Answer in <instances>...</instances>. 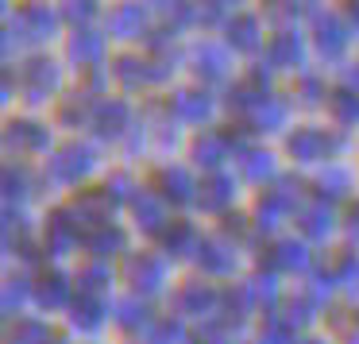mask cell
<instances>
[{
  "label": "cell",
  "mask_w": 359,
  "mask_h": 344,
  "mask_svg": "<svg viewBox=\"0 0 359 344\" xmlns=\"http://www.w3.org/2000/svg\"><path fill=\"white\" fill-rule=\"evenodd\" d=\"M251 120H255V128H278L282 120H286V105L282 101H263L255 112H251Z\"/></svg>",
  "instance_id": "74e56055"
},
{
  "label": "cell",
  "mask_w": 359,
  "mask_h": 344,
  "mask_svg": "<svg viewBox=\"0 0 359 344\" xmlns=\"http://www.w3.org/2000/svg\"><path fill=\"white\" fill-rule=\"evenodd\" d=\"M224 151H228V143H224V135H217V132L201 135V140L194 143V155L201 166H217L220 159H224Z\"/></svg>",
  "instance_id": "4dcf8cb0"
},
{
  "label": "cell",
  "mask_w": 359,
  "mask_h": 344,
  "mask_svg": "<svg viewBox=\"0 0 359 344\" xmlns=\"http://www.w3.org/2000/svg\"><path fill=\"white\" fill-rule=\"evenodd\" d=\"M286 209H290V197L282 194V190H274V194L259 197V220H263V228H274V220H278Z\"/></svg>",
  "instance_id": "836d02e7"
},
{
  "label": "cell",
  "mask_w": 359,
  "mask_h": 344,
  "mask_svg": "<svg viewBox=\"0 0 359 344\" xmlns=\"http://www.w3.org/2000/svg\"><path fill=\"white\" fill-rule=\"evenodd\" d=\"M320 190H325V197H344V190H348V174L344 171H325L320 174Z\"/></svg>",
  "instance_id": "b9f144b4"
},
{
  "label": "cell",
  "mask_w": 359,
  "mask_h": 344,
  "mask_svg": "<svg viewBox=\"0 0 359 344\" xmlns=\"http://www.w3.org/2000/svg\"><path fill=\"white\" fill-rule=\"evenodd\" d=\"M151 344H189V340H186L178 321H158V325L151 329Z\"/></svg>",
  "instance_id": "f35d334b"
},
{
  "label": "cell",
  "mask_w": 359,
  "mask_h": 344,
  "mask_svg": "<svg viewBox=\"0 0 359 344\" xmlns=\"http://www.w3.org/2000/svg\"><path fill=\"white\" fill-rule=\"evenodd\" d=\"M302 93H305V105H317V101H320V86H317V78H305V81H302Z\"/></svg>",
  "instance_id": "bcb514c9"
},
{
  "label": "cell",
  "mask_w": 359,
  "mask_h": 344,
  "mask_svg": "<svg viewBox=\"0 0 359 344\" xmlns=\"http://www.w3.org/2000/svg\"><path fill=\"white\" fill-rule=\"evenodd\" d=\"M174 109H178L182 120H205L209 117V93H197V89H182L178 101H174Z\"/></svg>",
  "instance_id": "4316f807"
},
{
  "label": "cell",
  "mask_w": 359,
  "mask_h": 344,
  "mask_svg": "<svg viewBox=\"0 0 359 344\" xmlns=\"http://www.w3.org/2000/svg\"><path fill=\"white\" fill-rule=\"evenodd\" d=\"M305 344H320V340H305Z\"/></svg>",
  "instance_id": "f5cc1de1"
},
{
  "label": "cell",
  "mask_w": 359,
  "mask_h": 344,
  "mask_svg": "<svg viewBox=\"0 0 359 344\" xmlns=\"http://www.w3.org/2000/svg\"><path fill=\"white\" fill-rule=\"evenodd\" d=\"M313 313H317V298H313L309 290L286 298V321H290V325H309Z\"/></svg>",
  "instance_id": "f546056e"
},
{
  "label": "cell",
  "mask_w": 359,
  "mask_h": 344,
  "mask_svg": "<svg viewBox=\"0 0 359 344\" xmlns=\"http://www.w3.org/2000/svg\"><path fill=\"white\" fill-rule=\"evenodd\" d=\"M124 282L135 290V294H155V290H163V282H166L163 259H155V256H128L124 259Z\"/></svg>",
  "instance_id": "6da1fadb"
},
{
  "label": "cell",
  "mask_w": 359,
  "mask_h": 344,
  "mask_svg": "<svg viewBox=\"0 0 359 344\" xmlns=\"http://www.w3.org/2000/svg\"><path fill=\"white\" fill-rule=\"evenodd\" d=\"M228 190H232V182L224 178V174H209V178L201 182V190H197V194H201V205L205 209H224L228 205Z\"/></svg>",
  "instance_id": "484cf974"
},
{
  "label": "cell",
  "mask_w": 359,
  "mask_h": 344,
  "mask_svg": "<svg viewBox=\"0 0 359 344\" xmlns=\"http://www.w3.org/2000/svg\"><path fill=\"white\" fill-rule=\"evenodd\" d=\"M35 298H39L43 310H58V305H66V298H70L66 279L58 271H43L39 279H35Z\"/></svg>",
  "instance_id": "30bf717a"
},
{
  "label": "cell",
  "mask_w": 359,
  "mask_h": 344,
  "mask_svg": "<svg viewBox=\"0 0 359 344\" xmlns=\"http://www.w3.org/2000/svg\"><path fill=\"white\" fill-rule=\"evenodd\" d=\"M178 310L189 317H209V313H220V294L205 282H186L178 294Z\"/></svg>",
  "instance_id": "3957f363"
},
{
  "label": "cell",
  "mask_w": 359,
  "mask_h": 344,
  "mask_svg": "<svg viewBox=\"0 0 359 344\" xmlns=\"http://www.w3.org/2000/svg\"><path fill=\"white\" fill-rule=\"evenodd\" d=\"M86 248L93 251L97 259L112 256V251L124 248V232H120V228H112V225H101V228H93V232H86Z\"/></svg>",
  "instance_id": "d6986e66"
},
{
  "label": "cell",
  "mask_w": 359,
  "mask_h": 344,
  "mask_svg": "<svg viewBox=\"0 0 359 344\" xmlns=\"http://www.w3.org/2000/svg\"><path fill=\"white\" fill-rule=\"evenodd\" d=\"M163 244H166V251H170L174 259H182V256H189V251H197V236H194V228L189 225H170V228H163Z\"/></svg>",
  "instance_id": "ffe728a7"
},
{
  "label": "cell",
  "mask_w": 359,
  "mask_h": 344,
  "mask_svg": "<svg viewBox=\"0 0 359 344\" xmlns=\"http://www.w3.org/2000/svg\"><path fill=\"white\" fill-rule=\"evenodd\" d=\"M243 174L248 178H263V174H271V155H263V151H248L243 155Z\"/></svg>",
  "instance_id": "ab89813d"
},
{
  "label": "cell",
  "mask_w": 359,
  "mask_h": 344,
  "mask_svg": "<svg viewBox=\"0 0 359 344\" xmlns=\"http://www.w3.org/2000/svg\"><path fill=\"white\" fill-rule=\"evenodd\" d=\"M266 58H271V66H297L302 62V43L294 35H274L271 47H266Z\"/></svg>",
  "instance_id": "cb8c5ba5"
},
{
  "label": "cell",
  "mask_w": 359,
  "mask_h": 344,
  "mask_svg": "<svg viewBox=\"0 0 359 344\" xmlns=\"http://www.w3.org/2000/svg\"><path fill=\"white\" fill-rule=\"evenodd\" d=\"M20 32H27L32 39H47V35L55 32V12H50L47 4H27V8L20 12Z\"/></svg>",
  "instance_id": "5bb4252c"
},
{
  "label": "cell",
  "mask_w": 359,
  "mask_h": 344,
  "mask_svg": "<svg viewBox=\"0 0 359 344\" xmlns=\"http://www.w3.org/2000/svg\"><path fill=\"white\" fill-rule=\"evenodd\" d=\"M155 4H170V8H174V0H155Z\"/></svg>",
  "instance_id": "f907efd6"
},
{
  "label": "cell",
  "mask_w": 359,
  "mask_h": 344,
  "mask_svg": "<svg viewBox=\"0 0 359 344\" xmlns=\"http://www.w3.org/2000/svg\"><path fill=\"white\" fill-rule=\"evenodd\" d=\"M313 32H317V47L325 51V55H340L344 43H348V32H344V24L336 16H317Z\"/></svg>",
  "instance_id": "9a60e30c"
},
{
  "label": "cell",
  "mask_w": 359,
  "mask_h": 344,
  "mask_svg": "<svg viewBox=\"0 0 359 344\" xmlns=\"http://www.w3.org/2000/svg\"><path fill=\"white\" fill-rule=\"evenodd\" d=\"M332 112L344 120V124H359V93L340 89V93L332 97Z\"/></svg>",
  "instance_id": "e575fe53"
},
{
  "label": "cell",
  "mask_w": 359,
  "mask_h": 344,
  "mask_svg": "<svg viewBox=\"0 0 359 344\" xmlns=\"http://www.w3.org/2000/svg\"><path fill=\"white\" fill-rule=\"evenodd\" d=\"M336 271V282H340L344 290H359V256H351V251H340L332 263Z\"/></svg>",
  "instance_id": "d6a6232c"
},
{
  "label": "cell",
  "mask_w": 359,
  "mask_h": 344,
  "mask_svg": "<svg viewBox=\"0 0 359 344\" xmlns=\"http://www.w3.org/2000/svg\"><path fill=\"white\" fill-rule=\"evenodd\" d=\"M109 27H112L116 35H124V39L140 35V32H143V8H140V4H120V8L112 12Z\"/></svg>",
  "instance_id": "603a6c76"
},
{
  "label": "cell",
  "mask_w": 359,
  "mask_h": 344,
  "mask_svg": "<svg viewBox=\"0 0 359 344\" xmlns=\"http://www.w3.org/2000/svg\"><path fill=\"white\" fill-rule=\"evenodd\" d=\"M158 186H163L166 201H189V194H194V178L186 171H174V166H166L158 174Z\"/></svg>",
  "instance_id": "44dd1931"
},
{
  "label": "cell",
  "mask_w": 359,
  "mask_h": 344,
  "mask_svg": "<svg viewBox=\"0 0 359 344\" xmlns=\"http://www.w3.org/2000/svg\"><path fill=\"white\" fill-rule=\"evenodd\" d=\"M197 263L209 274H228L236 267V251L224 240H201L197 244Z\"/></svg>",
  "instance_id": "52a82bcc"
},
{
  "label": "cell",
  "mask_w": 359,
  "mask_h": 344,
  "mask_svg": "<svg viewBox=\"0 0 359 344\" xmlns=\"http://www.w3.org/2000/svg\"><path fill=\"white\" fill-rule=\"evenodd\" d=\"M104 286H109V271H104V263H86L78 271V290H81V294H97V298H101Z\"/></svg>",
  "instance_id": "1f68e13d"
},
{
  "label": "cell",
  "mask_w": 359,
  "mask_h": 344,
  "mask_svg": "<svg viewBox=\"0 0 359 344\" xmlns=\"http://www.w3.org/2000/svg\"><path fill=\"white\" fill-rule=\"evenodd\" d=\"M135 217H140V225H143V228H151V232H158V228L166 225L163 201H158L155 194H143V197H135Z\"/></svg>",
  "instance_id": "f1b7e54d"
},
{
  "label": "cell",
  "mask_w": 359,
  "mask_h": 344,
  "mask_svg": "<svg viewBox=\"0 0 359 344\" xmlns=\"http://www.w3.org/2000/svg\"><path fill=\"white\" fill-rule=\"evenodd\" d=\"M297 225H302V232L309 236V240H325V236L332 232V213H328L325 205H305V209L297 213Z\"/></svg>",
  "instance_id": "e0dca14e"
},
{
  "label": "cell",
  "mask_w": 359,
  "mask_h": 344,
  "mask_svg": "<svg viewBox=\"0 0 359 344\" xmlns=\"http://www.w3.org/2000/svg\"><path fill=\"white\" fill-rule=\"evenodd\" d=\"M101 55H104V39H97V35L78 32V35L70 39V58H74V62L97 66V62H101Z\"/></svg>",
  "instance_id": "7402d4cb"
},
{
  "label": "cell",
  "mask_w": 359,
  "mask_h": 344,
  "mask_svg": "<svg viewBox=\"0 0 359 344\" xmlns=\"http://www.w3.org/2000/svg\"><path fill=\"white\" fill-rule=\"evenodd\" d=\"M93 16V0H66V20H89Z\"/></svg>",
  "instance_id": "f6af8a7d"
},
{
  "label": "cell",
  "mask_w": 359,
  "mask_h": 344,
  "mask_svg": "<svg viewBox=\"0 0 359 344\" xmlns=\"http://www.w3.org/2000/svg\"><path fill=\"white\" fill-rule=\"evenodd\" d=\"M263 267H271V271H297V267H305V248L297 240H278L263 256Z\"/></svg>",
  "instance_id": "9c48e42d"
},
{
  "label": "cell",
  "mask_w": 359,
  "mask_h": 344,
  "mask_svg": "<svg viewBox=\"0 0 359 344\" xmlns=\"http://www.w3.org/2000/svg\"><path fill=\"white\" fill-rule=\"evenodd\" d=\"M8 143H16V147H24V151H39V147H47V132H43L35 120H12Z\"/></svg>",
  "instance_id": "ac0fdd59"
},
{
  "label": "cell",
  "mask_w": 359,
  "mask_h": 344,
  "mask_svg": "<svg viewBox=\"0 0 359 344\" xmlns=\"http://www.w3.org/2000/svg\"><path fill=\"white\" fill-rule=\"evenodd\" d=\"M336 143L328 140L325 132H317V128H302L297 135H290V155L297 159V163H317L320 155H328Z\"/></svg>",
  "instance_id": "277c9868"
},
{
  "label": "cell",
  "mask_w": 359,
  "mask_h": 344,
  "mask_svg": "<svg viewBox=\"0 0 359 344\" xmlns=\"http://www.w3.org/2000/svg\"><path fill=\"white\" fill-rule=\"evenodd\" d=\"M251 294H255V302H263V305H274V302H278V290H274V279H271V274H266V279L259 274V279L251 282Z\"/></svg>",
  "instance_id": "ee69618b"
},
{
  "label": "cell",
  "mask_w": 359,
  "mask_h": 344,
  "mask_svg": "<svg viewBox=\"0 0 359 344\" xmlns=\"http://www.w3.org/2000/svg\"><path fill=\"white\" fill-rule=\"evenodd\" d=\"M228 35H232V47L255 51L259 47V20L248 16V12H240V16L232 20V27H228Z\"/></svg>",
  "instance_id": "d4e9b609"
},
{
  "label": "cell",
  "mask_w": 359,
  "mask_h": 344,
  "mask_svg": "<svg viewBox=\"0 0 359 344\" xmlns=\"http://www.w3.org/2000/svg\"><path fill=\"white\" fill-rule=\"evenodd\" d=\"M4 194H8V201L27 197V174L16 171V166H8V171H4Z\"/></svg>",
  "instance_id": "60d3db41"
},
{
  "label": "cell",
  "mask_w": 359,
  "mask_h": 344,
  "mask_svg": "<svg viewBox=\"0 0 359 344\" xmlns=\"http://www.w3.org/2000/svg\"><path fill=\"white\" fill-rule=\"evenodd\" d=\"M112 313H116V325L128 329V333L151 325V310L140 302V298H124V302H116V305H112Z\"/></svg>",
  "instance_id": "2e32d148"
},
{
  "label": "cell",
  "mask_w": 359,
  "mask_h": 344,
  "mask_svg": "<svg viewBox=\"0 0 359 344\" xmlns=\"http://www.w3.org/2000/svg\"><path fill=\"white\" fill-rule=\"evenodd\" d=\"M8 344H62V336H50V329L35 317H20L8 329Z\"/></svg>",
  "instance_id": "7c38bea8"
},
{
  "label": "cell",
  "mask_w": 359,
  "mask_h": 344,
  "mask_svg": "<svg viewBox=\"0 0 359 344\" xmlns=\"http://www.w3.org/2000/svg\"><path fill=\"white\" fill-rule=\"evenodd\" d=\"M70 313H74V325L78 329H86V333H93V329H101L104 325V298H97V294H81L78 302L70 305Z\"/></svg>",
  "instance_id": "8fae6325"
},
{
  "label": "cell",
  "mask_w": 359,
  "mask_h": 344,
  "mask_svg": "<svg viewBox=\"0 0 359 344\" xmlns=\"http://www.w3.org/2000/svg\"><path fill=\"white\" fill-rule=\"evenodd\" d=\"M351 20L359 24V0H351Z\"/></svg>",
  "instance_id": "681fc988"
},
{
  "label": "cell",
  "mask_w": 359,
  "mask_h": 344,
  "mask_svg": "<svg viewBox=\"0 0 359 344\" xmlns=\"http://www.w3.org/2000/svg\"><path fill=\"white\" fill-rule=\"evenodd\" d=\"M89 166H93V151L81 147V143H66V147H58L55 159H50V178L55 182H78L81 174H89Z\"/></svg>",
  "instance_id": "7a4b0ae2"
},
{
  "label": "cell",
  "mask_w": 359,
  "mask_h": 344,
  "mask_svg": "<svg viewBox=\"0 0 359 344\" xmlns=\"http://www.w3.org/2000/svg\"><path fill=\"white\" fill-rule=\"evenodd\" d=\"M259 344H294V325H290L286 317H271V321L263 325Z\"/></svg>",
  "instance_id": "d590c367"
},
{
  "label": "cell",
  "mask_w": 359,
  "mask_h": 344,
  "mask_svg": "<svg viewBox=\"0 0 359 344\" xmlns=\"http://www.w3.org/2000/svg\"><path fill=\"white\" fill-rule=\"evenodd\" d=\"M220 4H236V0H220Z\"/></svg>",
  "instance_id": "816d5d0a"
},
{
  "label": "cell",
  "mask_w": 359,
  "mask_h": 344,
  "mask_svg": "<svg viewBox=\"0 0 359 344\" xmlns=\"http://www.w3.org/2000/svg\"><path fill=\"white\" fill-rule=\"evenodd\" d=\"M128 124V105L124 101H101L93 109V128L104 135V140H112V135H120Z\"/></svg>",
  "instance_id": "ba28073f"
},
{
  "label": "cell",
  "mask_w": 359,
  "mask_h": 344,
  "mask_svg": "<svg viewBox=\"0 0 359 344\" xmlns=\"http://www.w3.org/2000/svg\"><path fill=\"white\" fill-rule=\"evenodd\" d=\"M78 232H81V228L74 225L70 209H58L55 217H50V225H47V248L50 251H66L74 240H78Z\"/></svg>",
  "instance_id": "4fadbf2b"
},
{
  "label": "cell",
  "mask_w": 359,
  "mask_h": 344,
  "mask_svg": "<svg viewBox=\"0 0 359 344\" xmlns=\"http://www.w3.org/2000/svg\"><path fill=\"white\" fill-rule=\"evenodd\" d=\"M348 232L359 240V205H351V209H348Z\"/></svg>",
  "instance_id": "c3c4849f"
},
{
  "label": "cell",
  "mask_w": 359,
  "mask_h": 344,
  "mask_svg": "<svg viewBox=\"0 0 359 344\" xmlns=\"http://www.w3.org/2000/svg\"><path fill=\"white\" fill-rule=\"evenodd\" d=\"M112 74H116L124 86H143V81L151 78L147 66H143L140 58H116V70H112Z\"/></svg>",
  "instance_id": "8d00e7d4"
},
{
  "label": "cell",
  "mask_w": 359,
  "mask_h": 344,
  "mask_svg": "<svg viewBox=\"0 0 359 344\" xmlns=\"http://www.w3.org/2000/svg\"><path fill=\"white\" fill-rule=\"evenodd\" d=\"M189 344H220V333H217V329H209V333H197Z\"/></svg>",
  "instance_id": "7dc6e473"
},
{
  "label": "cell",
  "mask_w": 359,
  "mask_h": 344,
  "mask_svg": "<svg viewBox=\"0 0 359 344\" xmlns=\"http://www.w3.org/2000/svg\"><path fill=\"white\" fill-rule=\"evenodd\" d=\"M251 305H255L251 286H228L224 294H220V317H224V325H243Z\"/></svg>",
  "instance_id": "8992f818"
},
{
  "label": "cell",
  "mask_w": 359,
  "mask_h": 344,
  "mask_svg": "<svg viewBox=\"0 0 359 344\" xmlns=\"http://www.w3.org/2000/svg\"><path fill=\"white\" fill-rule=\"evenodd\" d=\"M20 81H24V89L32 97H47L50 89L58 86V70L50 58H32V62L24 66V74H20Z\"/></svg>",
  "instance_id": "5b68a950"
},
{
  "label": "cell",
  "mask_w": 359,
  "mask_h": 344,
  "mask_svg": "<svg viewBox=\"0 0 359 344\" xmlns=\"http://www.w3.org/2000/svg\"><path fill=\"white\" fill-rule=\"evenodd\" d=\"M197 74H201V78H224L228 74V55L220 47H212V43H205V47L197 51Z\"/></svg>",
  "instance_id": "83f0119b"
},
{
  "label": "cell",
  "mask_w": 359,
  "mask_h": 344,
  "mask_svg": "<svg viewBox=\"0 0 359 344\" xmlns=\"http://www.w3.org/2000/svg\"><path fill=\"white\" fill-rule=\"evenodd\" d=\"M24 298H27V282L24 279H8V286H4V310L16 313Z\"/></svg>",
  "instance_id": "7bdbcfd3"
}]
</instances>
